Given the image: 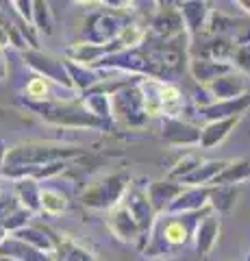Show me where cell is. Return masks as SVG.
I'll return each instance as SVG.
<instances>
[{
  "instance_id": "cell-1",
  "label": "cell",
  "mask_w": 250,
  "mask_h": 261,
  "mask_svg": "<svg viewBox=\"0 0 250 261\" xmlns=\"http://www.w3.org/2000/svg\"><path fill=\"white\" fill-rule=\"evenodd\" d=\"M22 105L29 111H33L39 120L46 124L61 126V128H96L107 130L111 124H104L98 118H94L90 111L83 107V102L72 100V98H61V100H44V102H31L22 100Z\"/></svg>"
},
{
  "instance_id": "cell-2",
  "label": "cell",
  "mask_w": 250,
  "mask_h": 261,
  "mask_svg": "<svg viewBox=\"0 0 250 261\" xmlns=\"http://www.w3.org/2000/svg\"><path fill=\"white\" fill-rule=\"evenodd\" d=\"M85 150L78 146L57 144V142H22L9 146L3 168H37L57 161H74L83 157Z\"/></svg>"
},
{
  "instance_id": "cell-3",
  "label": "cell",
  "mask_w": 250,
  "mask_h": 261,
  "mask_svg": "<svg viewBox=\"0 0 250 261\" xmlns=\"http://www.w3.org/2000/svg\"><path fill=\"white\" fill-rule=\"evenodd\" d=\"M131 190V176L124 170H118L114 174H107L94 181L80 192V205L94 211H109L122 205L124 196Z\"/></svg>"
},
{
  "instance_id": "cell-4",
  "label": "cell",
  "mask_w": 250,
  "mask_h": 261,
  "mask_svg": "<svg viewBox=\"0 0 250 261\" xmlns=\"http://www.w3.org/2000/svg\"><path fill=\"white\" fill-rule=\"evenodd\" d=\"M111 102H114V120L118 124L126 128H144L150 122L140 83L122 87L120 92L111 96Z\"/></svg>"
},
{
  "instance_id": "cell-5",
  "label": "cell",
  "mask_w": 250,
  "mask_h": 261,
  "mask_svg": "<svg viewBox=\"0 0 250 261\" xmlns=\"http://www.w3.org/2000/svg\"><path fill=\"white\" fill-rule=\"evenodd\" d=\"M22 59H24V65H26L29 70L35 72V76H42L48 81V83L68 89L70 94H76L74 87H72V79H70L66 59H59V57L44 53V50H39V48L24 50Z\"/></svg>"
},
{
  "instance_id": "cell-6",
  "label": "cell",
  "mask_w": 250,
  "mask_h": 261,
  "mask_svg": "<svg viewBox=\"0 0 250 261\" xmlns=\"http://www.w3.org/2000/svg\"><path fill=\"white\" fill-rule=\"evenodd\" d=\"M250 87V79H246L241 72H229L220 79H215L213 83H209L207 87H200L203 92V100H196L198 102V109L207 107V105H213V102H224V100H235V98H241L250 94L248 92Z\"/></svg>"
},
{
  "instance_id": "cell-7",
  "label": "cell",
  "mask_w": 250,
  "mask_h": 261,
  "mask_svg": "<svg viewBox=\"0 0 250 261\" xmlns=\"http://www.w3.org/2000/svg\"><path fill=\"white\" fill-rule=\"evenodd\" d=\"M126 22H120L116 13L111 11H96L92 15H87V20L83 22L80 29V42L96 44V46H111L116 42L120 29Z\"/></svg>"
},
{
  "instance_id": "cell-8",
  "label": "cell",
  "mask_w": 250,
  "mask_h": 261,
  "mask_svg": "<svg viewBox=\"0 0 250 261\" xmlns=\"http://www.w3.org/2000/svg\"><path fill=\"white\" fill-rule=\"evenodd\" d=\"M161 140L176 148H196L200 146V126L183 118H163L161 120Z\"/></svg>"
},
{
  "instance_id": "cell-9",
  "label": "cell",
  "mask_w": 250,
  "mask_h": 261,
  "mask_svg": "<svg viewBox=\"0 0 250 261\" xmlns=\"http://www.w3.org/2000/svg\"><path fill=\"white\" fill-rule=\"evenodd\" d=\"M122 205L128 209V214L133 216L135 222L140 224L142 233H144V244H146L148 235H150V231H152V226H155L157 218H159L157 211L152 209V205H150L146 190H140V187H131V190H128V194L124 196ZM142 248H144V246H142Z\"/></svg>"
},
{
  "instance_id": "cell-10",
  "label": "cell",
  "mask_w": 250,
  "mask_h": 261,
  "mask_svg": "<svg viewBox=\"0 0 250 261\" xmlns=\"http://www.w3.org/2000/svg\"><path fill=\"white\" fill-rule=\"evenodd\" d=\"M150 31L161 42H172L185 33V24L176 5H159V9L150 18Z\"/></svg>"
},
{
  "instance_id": "cell-11",
  "label": "cell",
  "mask_w": 250,
  "mask_h": 261,
  "mask_svg": "<svg viewBox=\"0 0 250 261\" xmlns=\"http://www.w3.org/2000/svg\"><path fill=\"white\" fill-rule=\"evenodd\" d=\"M107 226H109V231L114 233L120 242L135 244V246L142 250V246H144V233H142L140 224L133 220V216L128 214V209L124 205H118L116 209L109 211V214H107Z\"/></svg>"
},
{
  "instance_id": "cell-12",
  "label": "cell",
  "mask_w": 250,
  "mask_h": 261,
  "mask_svg": "<svg viewBox=\"0 0 250 261\" xmlns=\"http://www.w3.org/2000/svg\"><path fill=\"white\" fill-rule=\"evenodd\" d=\"M220 231L222 222L215 211H207V214L198 220L196 228H193V248H196L198 257H209L215 250L217 242H220Z\"/></svg>"
},
{
  "instance_id": "cell-13",
  "label": "cell",
  "mask_w": 250,
  "mask_h": 261,
  "mask_svg": "<svg viewBox=\"0 0 250 261\" xmlns=\"http://www.w3.org/2000/svg\"><path fill=\"white\" fill-rule=\"evenodd\" d=\"M181 11V18H183V24H185V35L191 39L200 37L207 29V22L211 18V5L205 3V0H183V3H176Z\"/></svg>"
},
{
  "instance_id": "cell-14",
  "label": "cell",
  "mask_w": 250,
  "mask_h": 261,
  "mask_svg": "<svg viewBox=\"0 0 250 261\" xmlns=\"http://www.w3.org/2000/svg\"><path fill=\"white\" fill-rule=\"evenodd\" d=\"M209 194L211 187H185L179 194L170 207H168L165 216H191V214H200V211L209 209Z\"/></svg>"
},
{
  "instance_id": "cell-15",
  "label": "cell",
  "mask_w": 250,
  "mask_h": 261,
  "mask_svg": "<svg viewBox=\"0 0 250 261\" xmlns=\"http://www.w3.org/2000/svg\"><path fill=\"white\" fill-rule=\"evenodd\" d=\"M185 190L183 183L179 181H172V178H159V181H152L148 187H146V194H148V200L152 209L157 211V216H163L168 207L179 198V194Z\"/></svg>"
},
{
  "instance_id": "cell-16",
  "label": "cell",
  "mask_w": 250,
  "mask_h": 261,
  "mask_svg": "<svg viewBox=\"0 0 250 261\" xmlns=\"http://www.w3.org/2000/svg\"><path fill=\"white\" fill-rule=\"evenodd\" d=\"M187 70L191 79L196 81L200 87H207L213 83L215 79H220L229 72H235V65L231 61H213V59H187Z\"/></svg>"
},
{
  "instance_id": "cell-17",
  "label": "cell",
  "mask_w": 250,
  "mask_h": 261,
  "mask_svg": "<svg viewBox=\"0 0 250 261\" xmlns=\"http://www.w3.org/2000/svg\"><path fill=\"white\" fill-rule=\"evenodd\" d=\"M250 109V94L235 98V100H224V102H213L207 107L198 109V116L207 120V122H217V120H229V118H237L244 116Z\"/></svg>"
},
{
  "instance_id": "cell-18",
  "label": "cell",
  "mask_w": 250,
  "mask_h": 261,
  "mask_svg": "<svg viewBox=\"0 0 250 261\" xmlns=\"http://www.w3.org/2000/svg\"><path fill=\"white\" fill-rule=\"evenodd\" d=\"M54 261H100L94 252L70 235H54Z\"/></svg>"
},
{
  "instance_id": "cell-19",
  "label": "cell",
  "mask_w": 250,
  "mask_h": 261,
  "mask_svg": "<svg viewBox=\"0 0 250 261\" xmlns=\"http://www.w3.org/2000/svg\"><path fill=\"white\" fill-rule=\"evenodd\" d=\"M114 50V46H96V44H87V42H74L66 48V61L78 63V65H87L94 68L104 55H109Z\"/></svg>"
},
{
  "instance_id": "cell-20",
  "label": "cell",
  "mask_w": 250,
  "mask_h": 261,
  "mask_svg": "<svg viewBox=\"0 0 250 261\" xmlns=\"http://www.w3.org/2000/svg\"><path fill=\"white\" fill-rule=\"evenodd\" d=\"M244 116L237 118H229V120H217V122H207L205 126H200V148H215L220 146L227 137L235 130V126L239 124V120Z\"/></svg>"
},
{
  "instance_id": "cell-21",
  "label": "cell",
  "mask_w": 250,
  "mask_h": 261,
  "mask_svg": "<svg viewBox=\"0 0 250 261\" xmlns=\"http://www.w3.org/2000/svg\"><path fill=\"white\" fill-rule=\"evenodd\" d=\"M0 255L13 257L18 261H54L52 255H46V252L33 248L31 244L13 238V235H9V238L0 244Z\"/></svg>"
},
{
  "instance_id": "cell-22",
  "label": "cell",
  "mask_w": 250,
  "mask_h": 261,
  "mask_svg": "<svg viewBox=\"0 0 250 261\" xmlns=\"http://www.w3.org/2000/svg\"><path fill=\"white\" fill-rule=\"evenodd\" d=\"M66 65H68V72H70V79H72V87H74L76 94L85 96V94H90L92 89H96L100 85L102 74L98 70L87 68V65L72 63V61H66Z\"/></svg>"
},
{
  "instance_id": "cell-23",
  "label": "cell",
  "mask_w": 250,
  "mask_h": 261,
  "mask_svg": "<svg viewBox=\"0 0 250 261\" xmlns=\"http://www.w3.org/2000/svg\"><path fill=\"white\" fill-rule=\"evenodd\" d=\"M13 194L18 196L20 205L24 209H29L31 214L42 211V185L33 178H20L13 181Z\"/></svg>"
},
{
  "instance_id": "cell-24",
  "label": "cell",
  "mask_w": 250,
  "mask_h": 261,
  "mask_svg": "<svg viewBox=\"0 0 250 261\" xmlns=\"http://www.w3.org/2000/svg\"><path fill=\"white\" fill-rule=\"evenodd\" d=\"M80 102H83V107L90 111L94 118H98L104 124H114V102H111L109 94L94 89V92L80 98Z\"/></svg>"
},
{
  "instance_id": "cell-25",
  "label": "cell",
  "mask_w": 250,
  "mask_h": 261,
  "mask_svg": "<svg viewBox=\"0 0 250 261\" xmlns=\"http://www.w3.org/2000/svg\"><path fill=\"white\" fill-rule=\"evenodd\" d=\"M246 181H250V161L235 159V161H227V166L215 176L211 187H235Z\"/></svg>"
},
{
  "instance_id": "cell-26",
  "label": "cell",
  "mask_w": 250,
  "mask_h": 261,
  "mask_svg": "<svg viewBox=\"0 0 250 261\" xmlns=\"http://www.w3.org/2000/svg\"><path fill=\"white\" fill-rule=\"evenodd\" d=\"M224 166H227V161H215V159L203 161L189 176H185L181 183H183V187H211L215 176L224 170Z\"/></svg>"
},
{
  "instance_id": "cell-27",
  "label": "cell",
  "mask_w": 250,
  "mask_h": 261,
  "mask_svg": "<svg viewBox=\"0 0 250 261\" xmlns=\"http://www.w3.org/2000/svg\"><path fill=\"white\" fill-rule=\"evenodd\" d=\"M148 37V29L140 22H126L122 29H120L116 42L111 44L114 50H137Z\"/></svg>"
},
{
  "instance_id": "cell-28",
  "label": "cell",
  "mask_w": 250,
  "mask_h": 261,
  "mask_svg": "<svg viewBox=\"0 0 250 261\" xmlns=\"http://www.w3.org/2000/svg\"><path fill=\"white\" fill-rule=\"evenodd\" d=\"M13 238H18L22 242L31 244L33 248L46 252V255H52V252H54V233L44 231V228H39V226H31L29 224L26 228H22V231L13 233Z\"/></svg>"
},
{
  "instance_id": "cell-29",
  "label": "cell",
  "mask_w": 250,
  "mask_h": 261,
  "mask_svg": "<svg viewBox=\"0 0 250 261\" xmlns=\"http://www.w3.org/2000/svg\"><path fill=\"white\" fill-rule=\"evenodd\" d=\"M235 200H237L235 187H211V194H209V207H211L217 216L229 214V211L235 207Z\"/></svg>"
},
{
  "instance_id": "cell-30",
  "label": "cell",
  "mask_w": 250,
  "mask_h": 261,
  "mask_svg": "<svg viewBox=\"0 0 250 261\" xmlns=\"http://www.w3.org/2000/svg\"><path fill=\"white\" fill-rule=\"evenodd\" d=\"M70 200L61 190L54 187H42V211L48 216H61L63 211H68Z\"/></svg>"
},
{
  "instance_id": "cell-31",
  "label": "cell",
  "mask_w": 250,
  "mask_h": 261,
  "mask_svg": "<svg viewBox=\"0 0 250 261\" xmlns=\"http://www.w3.org/2000/svg\"><path fill=\"white\" fill-rule=\"evenodd\" d=\"M200 163H203L200 154H196V152H185L183 157L170 168V172H168V178H172V181H179V183H181L185 176H189L193 170L200 166Z\"/></svg>"
},
{
  "instance_id": "cell-32",
  "label": "cell",
  "mask_w": 250,
  "mask_h": 261,
  "mask_svg": "<svg viewBox=\"0 0 250 261\" xmlns=\"http://www.w3.org/2000/svg\"><path fill=\"white\" fill-rule=\"evenodd\" d=\"M33 29L44 35H52V11L46 0L33 3Z\"/></svg>"
},
{
  "instance_id": "cell-33",
  "label": "cell",
  "mask_w": 250,
  "mask_h": 261,
  "mask_svg": "<svg viewBox=\"0 0 250 261\" xmlns=\"http://www.w3.org/2000/svg\"><path fill=\"white\" fill-rule=\"evenodd\" d=\"M24 100H31V102H44V100H50V83L42 76H33L26 83V89H24Z\"/></svg>"
},
{
  "instance_id": "cell-34",
  "label": "cell",
  "mask_w": 250,
  "mask_h": 261,
  "mask_svg": "<svg viewBox=\"0 0 250 261\" xmlns=\"http://www.w3.org/2000/svg\"><path fill=\"white\" fill-rule=\"evenodd\" d=\"M31 218H33V214H31L29 209L20 207L18 211H13V214L5 220V222H3V228H5V231L9 233V235H13V233L22 231V228H26L29 222H31Z\"/></svg>"
},
{
  "instance_id": "cell-35",
  "label": "cell",
  "mask_w": 250,
  "mask_h": 261,
  "mask_svg": "<svg viewBox=\"0 0 250 261\" xmlns=\"http://www.w3.org/2000/svg\"><path fill=\"white\" fill-rule=\"evenodd\" d=\"M20 207L22 205H20L18 196H15L13 192H7V190L0 192V224H3L13 211H18Z\"/></svg>"
},
{
  "instance_id": "cell-36",
  "label": "cell",
  "mask_w": 250,
  "mask_h": 261,
  "mask_svg": "<svg viewBox=\"0 0 250 261\" xmlns=\"http://www.w3.org/2000/svg\"><path fill=\"white\" fill-rule=\"evenodd\" d=\"M233 65H235L237 72H241L246 79H250V44L237 46L235 55H233Z\"/></svg>"
},
{
  "instance_id": "cell-37",
  "label": "cell",
  "mask_w": 250,
  "mask_h": 261,
  "mask_svg": "<svg viewBox=\"0 0 250 261\" xmlns=\"http://www.w3.org/2000/svg\"><path fill=\"white\" fill-rule=\"evenodd\" d=\"M11 7L15 9V13L20 15L22 22L33 27V3H31V0H15V3H11Z\"/></svg>"
},
{
  "instance_id": "cell-38",
  "label": "cell",
  "mask_w": 250,
  "mask_h": 261,
  "mask_svg": "<svg viewBox=\"0 0 250 261\" xmlns=\"http://www.w3.org/2000/svg\"><path fill=\"white\" fill-rule=\"evenodd\" d=\"M11 46V35H9V29L5 27L3 22H0V53L5 50V48Z\"/></svg>"
},
{
  "instance_id": "cell-39",
  "label": "cell",
  "mask_w": 250,
  "mask_h": 261,
  "mask_svg": "<svg viewBox=\"0 0 250 261\" xmlns=\"http://www.w3.org/2000/svg\"><path fill=\"white\" fill-rule=\"evenodd\" d=\"M7 74H9V63H7L5 53H0V81H5Z\"/></svg>"
},
{
  "instance_id": "cell-40",
  "label": "cell",
  "mask_w": 250,
  "mask_h": 261,
  "mask_svg": "<svg viewBox=\"0 0 250 261\" xmlns=\"http://www.w3.org/2000/svg\"><path fill=\"white\" fill-rule=\"evenodd\" d=\"M7 146H5V142H0V170H3V166H5V157H7Z\"/></svg>"
},
{
  "instance_id": "cell-41",
  "label": "cell",
  "mask_w": 250,
  "mask_h": 261,
  "mask_svg": "<svg viewBox=\"0 0 250 261\" xmlns=\"http://www.w3.org/2000/svg\"><path fill=\"white\" fill-rule=\"evenodd\" d=\"M7 238H9V233H7L5 228H3V224H0V244H3V242H5Z\"/></svg>"
},
{
  "instance_id": "cell-42",
  "label": "cell",
  "mask_w": 250,
  "mask_h": 261,
  "mask_svg": "<svg viewBox=\"0 0 250 261\" xmlns=\"http://www.w3.org/2000/svg\"><path fill=\"white\" fill-rule=\"evenodd\" d=\"M0 261H18V259H13V257H5V255H0Z\"/></svg>"
},
{
  "instance_id": "cell-43",
  "label": "cell",
  "mask_w": 250,
  "mask_h": 261,
  "mask_svg": "<svg viewBox=\"0 0 250 261\" xmlns=\"http://www.w3.org/2000/svg\"><path fill=\"white\" fill-rule=\"evenodd\" d=\"M244 261H250V255H248V257H246V259H244Z\"/></svg>"
},
{
  "instance_id": "cell-44",
  "label": "cell",
  "mask_w": 250,
  "mask_h": 261,
  "mask_svg": "<svg viewBox=\"0 0 250 261\" xmlns=\"http://www.w3.org/2000/svg\"><path fill=\"white\" fill-rule=\"evenodd\" d=\"M0 192H3V190H0Z\"/></svg>"
},
{
  "instance_id": "cell-45",
  "label": "cell",
  "mask_w": 250,
  "mask_h": 261,
  "mask_svg": "<svg viewBox=\"0 0 250 261\" xmlns=\"http://www.w3.org/2000/svg\"><path fill=\"white\" fill-rule=\"evenodd\" d=\"M229 261H231V259H229Z\"/></svg>"
}]
</instances>
